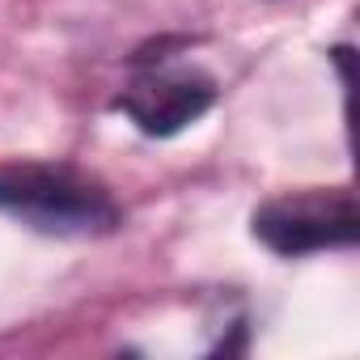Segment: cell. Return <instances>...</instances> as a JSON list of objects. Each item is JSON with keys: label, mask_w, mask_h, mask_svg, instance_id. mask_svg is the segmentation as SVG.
Returning a JSON list of instances; mask_svg holds the SVG:
<instances>
[{"label": "cell", "mask_w": 360, "mask_h": 360, "mask_svg": "<svg viewBox=\"0 0 360 360\" xmlns=\"http://www.w3.org/2000/svg\"><path fill=\"white\" fill-rule=\"evenodd\" d=\"M360 233V212L352 191H305L284 195L255 212V238L276 255H314L352 246Z\"/></svg>", "instance_id": "obj_2"}, {"label": "cell", "mask_w": 360, "mask_h": 360, "mask_svg": "<svg viewBox=\"0 0 360 360\" xmlns=\"http://www.w3.org/2000/svg\"><path fill=\"white\" fill-rule=\"evenodd\" d=\"M0 212L60 238H94L119 225L110 191L72 165H0Z\"/></svg>", "instance_id": "obj_1"}, {"label": "cell", "mask_w": 360, "mask_h": 360, "mask_svg": "<svg viewBox=\"0 0 360 360\" xmlns=\"http://www.w3.org/2000/svg\"><path fill=\"white\" fill-rule=\"evenodd\" d=\"M217 89L200 72H153L123 94V110L144 136H174L212 106Z\"/></svg>", "instance_id": "obj_3"}]
</instances>
